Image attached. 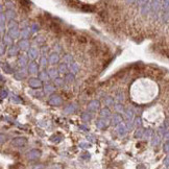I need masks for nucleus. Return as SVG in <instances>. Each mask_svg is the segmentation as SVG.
Here are the masks:
<instances>
[{"label": "nucleus", "instance_id": "nucleus-1", "mask_svg": "<svg viewBox=\"0 0 169 169\" xmlns=\"http://www.w3.org/2000/svg\"><path fill=\"white\" fill-rule=\"evenodd\" d=\"M40 155H41V152L39 151V150L34 149V150H32V151H29L28 154H27V158H28L29 160H37L38 158H40Z\"/></svg>", "mask_w": 169, "mask_h": 169}, {"label": "nucleus", "instance_id": "nucleus-2", "mask_svg": "<svg viewBox=\"0 0 169 169\" xmlns=\"http://www.w3.org/2000/svg\"><path fill=\"white\" fill-rule=\"evenodd\" d=\"M25 143H26V140L24 138H17L16 140L13 141V144L16 145V146H22V145H24Z\"/></svg>", "mask_w": 169, "mask_h": 169}, {"label": "nucleus", "instance_id": "nucleus-3", "mask_svg": "<svg viewBox=\"0 0 169 169\" xmlns=\"http://www.w3.org/2000/svg\"><path fill=\"white\" fill-rule=\"evenodd\" d=\"M165 164H166V165H169V157L165 160Z\"/></svg>", "mask_w": 169, "mask_h": 169}, {"label": "nucleus", "instance_id": "nucleus-4", "mask_svg": "<svg viewBox=\"0 0 169 169\" xmlns=\"http://www.w3.org/2000/svg\"><path fill=\"white\" fill-rule=\"evenodd\" d=\"M165 150H166V151H169V144L165 146Z\"/></svg>", "mask_w": 169, "mask_h": 169}]
</instances>
